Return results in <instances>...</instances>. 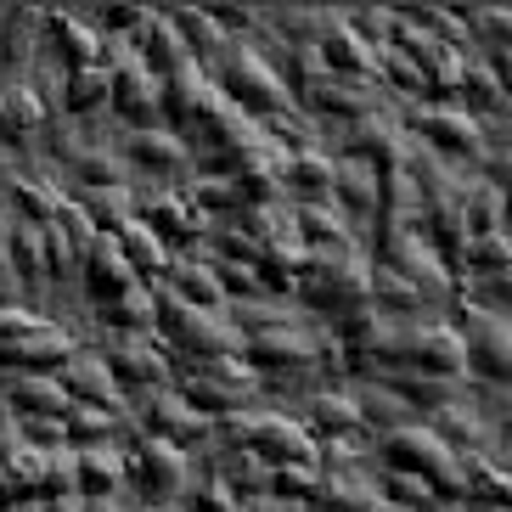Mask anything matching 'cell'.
Returning <instances> with one entry per match:
<instances>
[{
    "instance_id": "10",
    "label": "cell",
    "mask_w": 512,
    "mask_h": 512,
    "mask_svg": "<svg viewBox=\"0 0 512 512\" xmlns=\"http://www.w3.org/2000/svg\"><path fill=\"white\" fill-rule=\"evenodd\" d=\"M394 372H434V377H462L467 372V349L456 338L451 321H406Z\"/></svg>"
},
{
    "instance_id": "36",
    "label": "cell",
    "mask_w": 512,
    "mask_h": 512,
    "mask_svg": "<svg viewBox=\"0 0 512 512\" xmlns=\"http://www.w3.org/2000/svg\"><path fill=\"white\" fill-rule=\"evenodd\" d=\"M91 226H113L119 231L124 220H136V186H96V192H79L74 203Z\"/></svg>"
},
{
    "instance_id": "55",
    "label": "cell",
    "mask_w": 512,
    "mask_h": 512,
    "mask_svg": "<svg viewBox=\"0 0 512 512\" xmlns=\"http://www.w3.org/2000/svg\"><path fill=\"white\" fill-rule=\"evenodd\" d=\"M17 445H23V434H17V417H12V406L0 400V462H6V456H12Z\"/></svg>"
},
{
    "instance_id": "27",
    "label": "cell",
    "mask_w": 512,
    "mask_h": 512,
    "mask_svg": "<svg viewBox=\"0 0 512 512\" xmlns=\"http://www.w3.org/2000/svg\"><path fill=\"white\" fill-rule=\"evenodd\" d=\"M136 57L147 62L152 74H181V68H192V57H186V46H181V34L169 29V17H147V23H141Z\"/></svg>"
},
{
    "instance_id": "53",
    "label": "cell",
    "mask_w": 512,
    "mask_h": 512,
    "mask_svg": "<svg viewBox=\"0 0 512 512\" xmlns=\"http://www.w3.org/2000/svg\"><path fill=\"white\" fill-rule=\"evenodd\" d=\"M46 327V321L34 316V310H17V304H0V349L12 344V338H23V332Z\"/></svg>"
},
{
    "instance_id": "24",
    "label": "cell",
    "mask_w": 512,
    "mask_h": 512,
    "mask_svg": "<svg viewBox=\"0 0 512 512\" xmlns=\"http://www.w3.org/2000/svg\"><path fill=\"white\" fill-rule=\"evenodd\" d=\"M40 29H46V46L68 62V74L74 68H96L102 62V40L91 34L85 17H40Z\"/></svg>"
},
{
    "instance_id": "18",
    "label": "cell",
    "mask_w": 512,
    "mask_h": 512,
    "mask_svg": "<svg viewBox=\"0 0 512 512\" xmlns=\"http://www.w3.org/2000/svg\"><path fill=\"white\" fill-rule=\"evenodd\" d=\"M79 276H85V287L96 293V304H113V299H124L130 287H141V276L124 265V254H119V242L113 237H96L91 248H85Z\"/></svg>"
},
{
    "instance_id": "29",
    "label": "cell",
    "mask_w": 512,
    "mask_h": 512,
    "mask_svg": "<svg viewBox=\"0 0 512 512\" xmlns=\"http://www.w3.org/2000/svg\"><path fill=\"white\" fill-rule=\"evenodd\" d=\"M107 237L119 242V254H124V265H130V271H152V276H164L169 271V248H164V237H158V231L152 226H141V220H124L119 231H107Z\"/></svg>"
},
{
    "instance_id": "1",
    "label": "cell",
    "mask_w": 512,
    "mask_h": 512,
    "mask_svg": "<svg viewBox=\"0 0 512 512\" xmlns=\"http://www.w3.org/2000/svg\"><path fill=\"white\" fill-rule=\"evenodd\" d=\"M299 287L316 310H332V316L344 321L372 304V265L361 259V248H316V254L304 259Z\"/></svg>"
},
{
    "instance_id": "56",
    "label": "cell",
    "mask_w": 512,
    "mask_h": 512,
    "mask_svg": "<svg viewBox=\"0 0 512 512\" xmlns=\"http://www.w3.org/2000/svg\"><path fill=\"white\" fill-rule=\"evenodd\" d=\"M254 512H299V507H282V501H271V496H259V501H254Z\"/></svg>"
},
{
    "instance_id": "28",
    "label": "cell",
    "mask_w": 512,
    "mask_h": 512,
    "mask_svg": "<svg viewBox=\"0 0 512 512\" xmlns=\"http://www.w3.org/2000/svg\"><path fill=\"white\" fill-rule=\"evenodd\" d=\"M6 400H12L23 417H62V411H68L62 383H57V377H46V372H17L12 383H6Z\"/></svg>"
},
{
    "instance_id": "19",
    "label": "cell",
    "mask_w": 512,
    "mask_h": 512,
    "mask_svg": "<svg viewBox=\"0 0 512 512\" xmlns=\"http://www.w3.org/2000/svg\"><path fill=\"white\" fill-rule=\"evenodd\" d=\"M304 102L316 107V113H338V119H372L377 107H383V85L372 79H321L316 91H304Z\"/></svg>"
},
{
    "instance_id": "22",
    "label": "cell",
    "mask_w": 512,
    "mask_h": 512,
    "mask_svg": "<svg viewBox=\"0 0 512 512\" xmlns=\"http://www.w3.org/2000/svg\"><path fill=\"white\" fill-rule=\"evenodd\" d=\"M310 501H321V507H332V512H377V484L361 473V462L355 467H327L316 479V496Z\"/></svg>"
},
{
    "instance_id": "9",
    "label": "cell",
    "mask_w": 512,
    "mask_h": 512,
    "mask_svg": "<svg viewBox=\"0 0 512 512\" xmlns=\"http://www.w3.org/2000/svg\"><path fill=\"white\" fill-rule=\"evenodd\" d=\"M113 372L119 389H164L169 377H175V361H169V349L152 338V332H107V349H96Z\"/></svg>"
},
{
    "instance_id": "2",
    "label": "cell",
    "mask_w": 512,
    "mask_h": 512,
    "mask_svg": "<svg viewBox=\"0 0 512 512\" xmlns=\"http://www.w3.org/2000/svg\"><path fill=\"white\" fill-rule=\"evenodd\" d=\"M383 456H389V473H411V479H422L434 496H456L467 484L462 451L445 445L428 422H406V428L383 434Z\"/></svg>"
},
{
    "instance_id": "7",
    "label": "cell",
    "mask_w": 512,
    "mask_h": 512,
    "mask_svg": "<svg viewBox=\"0 0 512 512\" xmlns=\"http://www.w3.org/2000/svg\"><path fill=\"white\" fill-rule=\"evenodd\" d=\"M102 68L113 74L107 102L119 107L130 124H152V113L164 107V85H158V74L130 51V40H102Z\"/></svg>"
},
{
    "instance_id": "4",
    "label": "cell",
    "mask_w": 512,
    "mask_h": 512,
    "mask_svg": "<svg viewBox=\"0 0 512 512\" xmlns=\"http://www.w3.org/2000/svg\"><path fill=\"white\" fill-rule=\"evenodd\" d=\"M214 91L226 96L237 113H242V107H248V113H259V119L287 113L282 74H276V68L259 57L254 46H226V51H220V85H214Z\"/></svg>"
},
{
    "instance_id": "11",
    "label": "cell",
    "mask_w": 512,
    "mask_h": 512,
    "mask_svg": "<svg viewBox=\"0 0 512 512\" xmlns=\"http://www.w3.org/2000/svg\"><path fill=\"white\" fill-rule=\"evenodd\" d=\"M242 349H248V361H259L265 372H293V366L321 361L332 344H327V338H321V332L310 327L304 316H293V321H282V327L248 332V338H242Z\"/></svg>"
},
{
    "instance_id": "26",
    "label": "cell",
    "mask_w": 512,
    "mask_h": 512,
    "mask_svg": "<svg viewBox=\"0 0 512 512\" xmlns=\"http://www.w3.org/2000/svg\"><path fill=\"white\" fill-rule=\"evenodd\" d=\"M406 406H422V411H445V406H456L462 400V389H467V377H434V372H394V383H389Z\"/></svg>"
},
{
    "instance_id": "54",
    "label": "cell",
    "mask_w": 512,
    "mask_h": 512,
    "mask_svg": "<svg viewBox=\"0 0 512 512\" xmlns=\"http://www.w3.org/2000/svg\"><path fill=\"white\" fill-rule=\"evenodd\" d=\"M192 512H242V496H231L226 484L214 479V484H203L192 496Z\"/></svg>"
},
{
    "instance_id": "17",
    "label": "cell",
    "mask_w": 512,
    "mask_h": 512,
    "mask_svg": "<svg viewBox=\"0 0 512 512\" xmlns=\"http://www.w3.org/2000/svg\"><path fill=\"white\" fill-rule=\"evenodd\" d=\"M141 417H147V428H152V439H164V445H197V439H209V417H197L192 406H186L181 394H147L141 400Z\"/></svg>"
},
{
    "instance_id": "39",
    "label": "cell",
    "mask_w": 512,
    "mask_h": 512,
    "mask_svg": "<svg viewBox=\"0 0 512 512\" xmlns=\"http://www.w3.org/2000/svg\"><path fill=\"white\" fill-rule=\"evenodd\" d=\"M12 203L23 209V226H51L62 209V197L51 192L40 175H12Z\"/></svg>"
},
{
    "instance_id": "33",
    "label": "cell",
    "mask_w": 512,
    "mask_h": 512,
    "mask_svg": "<svg viewBox=\"0 0 512 512\" xmlns=\"http://www.w3.org/2000/svg\"><path fill=\"white\" fill-rule=\"evenodd\" d=\"M310 428L327 434V439H349V434H361L366 422H361V406H355L349 394L321 389V394H310ZM316 434H310V439H316Z\"/></svg>"
},
{
    "instance_id": "16",
    "label": "cell",
    "mask_w": 512,
    "mask_h": 512,
    "mask_svg": "<svg viewBox=\"0 0 512 512\" xmlns=\"http://www.w3.org/2000/svg\"><path fill=\"white\" fill-rule=\"evenodd\" d=\"M462 338L467 361H479L490 377H507V316L501 310H484V304H462Z\"/></svg>"
},
{
    "instance_id": "42",
    "label": "cell",
    "mask_w": 512,
    "mask_h": 512,
    "mask_svg": "<svg viewBox=\"0 0 512 512\" xmlns=\"http://www.w3.org/2000/svg\"><path fill=\"white\" fill-rule=\"evenodd\" d=\"M355 406H361V422H372V428H383V434H394V428H406V422H411V406L394 389H383V383L361 389Z\"/></svg>"
},
{
    "instance_id": "49",
    "label": "cell",
    "mask_w": 512,
    "mask_h": 512,
    "mask_svg": "<svg viewBox=\"0 0 512 512\" xmlns=\"http://www.w3.org/2000/svg\"><path fill=\"white\" fill-rule=\"evenodd\" d=\"M434 434L451 445V439H484V422H479V411L467 406V400H456V406H445V411H434Z\"/></svg>"
},
{
    "instance_id": "31",
    "label": "cell",
    "mask_w": 512,
    "mask_h": 512,
    "mask_svg": "<svg viewBox=\"0 0 512 512\" xmlns=\"http://www.w3.org/2000/svg\"><path fill=\"white\" fill-rule=\"evenodd\" d=\"M74 355V344H68V332H57V327H34V332H23V338H12V344L0 349V366H51V361H68Z\"/></svg>"
},
{
    "instance_id": "57",
    "label": "cell",
    "mask_w": 512,
    "mask_h": 512,
    "mask_svg": "<svg viewBox=\"0 0 512 512\" xmlns=\"http://www.w3.org/2000/svg\"><path fill=\"white\" fill-rule=\"evenodd\" d=\"M428 512H467V507H462V501H434Z\"/></svg>"
},
{
    "instance_id": "3",
    "label": "cell",
    "mask_w": 512,
    "mask_h": 512,
    "mask_svg": "<svg viewBox=\"0 0 512 512\" xmlns=\"http://www.w3.org/2000/svg\"><path fill=\"white\" fill-rule=\"evenodd\" d=\"M377 259H383V271L406 276V282L422 293V304H451L456 282H451V271H445V259L428 248V237H422L417 226H389V220H383V231H377Z\"/></svg>"
},
{
    "instance_id": "35",
    "label": "cell",
    "mask_w": 512,
    "mask_h": 512,
    "mask_svg": "<svg viewBox=\"0 0 512 512\" xmlns=\"http://www.w3.org/2000/svg\"><path fill=\"white\" fill-rule=\"evenodd\" d=\"M220 467V484H226L231 496L248 490V496H265V484H271V462H259L254 451H242V445H226V451L214 456Z\"/></svg>"
},
{
    "instance_id": "37",
    "label": "cell",
    "mask_w": 512,
    "mask_h": 512,
    "mask_svg": "<svg viewBox=\"0 0 512 512\" xmlns=\"http://www.w3.org/2000/svg\"><path fill=\"white\" fill-rule=\"evenodd\" d=\"M282 175H287V186L304 197V203H327L332 197V158L327 152H293V164H282Z\"/></svg>"
},
{
    "instance_id": "25",
    "label": "cell",
    "mask_w": 512,
    "mask_h": 512,
    "mask_svg": "<svg viewBox=\"0 0 512 512\" xmlns=\"http://www.w3.org/2000/svg\"><path fill=\"white\" fill-rule=\"evenodd\" d=\"M169 282L164 293H175L181 304H192V310H214V304L226 299L220 293V276H214V259H169Z\"/></svg>"
},
{
    "instance_id": "12",
    "label": "cell",
    "mask_w": 512,
    "mask_h": 512,
    "mask_svg": "<svg viewBox=\"0 0 512 512\" xmlns=\"http://www.w3.org/2000/svg\"><path fill=\"white\" fill-rule=\"evenodd\" d=\"M417 130L428 141H434L439 152H451V158H467V164H490V169H501V158L490 147L496 141H484V130H479V119L467 113V107H422L417 113Z\"/></svg>"
},
{
    "instance_id": "46",
    "label": "cell",
    "mask_w": 512,
    "mask_h": 512,
    "mask_svg": "<svg viewBox=\"0 0 512 512\" xmlns=\"http://www.w3.org/2000/svg\"><path fill=\"white\" fill-rule=\"evenodd\" d=\"M6 259L17 265V276H46V254H40V226H6Z\"/></svg>"
},
{
    "instance_id": "40",
    "label": "cell",
    "mask_w": 512,
    "mask_h": 512,
    "mask_svg": "<svg viewBox=\"0 0 512 512\" xmlns=\"http://www.w3.org/2000/svg\"><path fill=\"white\" fill-rule=\"evenodd\" d=\"M372 299H377L372 310H383V316H400V321L417 316V310H422V293H417V287H411L406 276L383 271V265L372 271Z\"/></svg>"
},
{
    "instance_id": "50",
    "label": "cell",
    "mask_w": 512,
    "mask_h": 512,
    "mask_svg": "<svg viewBox=\"0 0 512 512\" xmlns=\"http://www.w3.org/2000/svg\"><path fill=\"white\" fill-rule=\"evenodd\" d=\"M40 254H46V276H62V282H74V276H79V259H85L57 226L40 231Z\"/></svg>"
},
{
    "instance_id": "14",
    "label": "cell",
    "mask_w": 512,
    "mask_h": 512,
    "mask_svg": "<svg viewBox=\"0 0 512 512\" xmlns=\"http://www.w3.org/2000/svg\"><path fill=\"white\" fill-rule=\"evenodd\" d=\"M349 158L366 169H377V175H394V169H406L411 158H417V141L400 130L394 119H383V113H372V119H355L349 124Z\"/></svg>"
},
{
    "instance_id": "47",
    "label": "cell",
    "mask_w": 512,
    "mask_h": 512,
    "mask_svg": "<svg viewBox=\"0 0 512 512\" xmlns=\"http://www.w3.org/2000/svg\"><path fill=\"white\" fill-rule=\"evenodd\" d=\"M113 434V417L96 406H74L68 400V411H62V439H74V445H102V439Z\"/></svg>"
},
{
    "instance_id": "6",
    "label": "cell",
    "mask_w": 512,
    "mask_h": 512,
    "mask_svg": "<svg viewBox=\"0 0 512 512\" xmlns=\"http://www.w3.org/2000/svg\"><path fill=\"white\" fill-rule=\"evenodd\" d=\"M254 394V366H242L237 355H214V361H197L181 377V400L197 417H231Z\"/></svg>"
},
{
    "instance_id": "15",
    "label": "cell",
    "mask_w": 512,
    "mask_h": 512,
    "mask_svg": "<svg viewBox=\"0 0 512 512\" xmlns=\"http://www.w3.org/2000/svg\"><path fill=\"white\" fill-rule=\"evenodd\" d=\"M124 479H136L152 501H175L192 484V462H186V451H175L164 439H147L141 451L124 456Z\"/></svg>"
},
{
    "instance_id": "21",
    "label": "cell",
    "mask_w": 512,
    "mask_h": 512,
    "mask_svg": "<svg viewBox=\"0 0 512 512\" xmlns=\"http://www.w3.org/2000/svg\"><path fill=\"white\" fill-rule=\"evenodd\" d=\"M74 473H79V496L107 501L124 484V451L113 439H102V445H74Z\"/></svg>"
},
{
    "instance_id": "44",
    "label": "cell",
    "mask_w": 512,
    "mask_h": 512,
    "mask_svg": "<svg viewBox=\"0 0 512 512\" xmlns=\"http://www.w3.org/2000/svg\"><path fill=\"white\" fill-rule=\"evenodd\" d=\"M462 265L473 276H501L507 271V231H473L462 242Z\"/></svg>"
},
{
    "instance_id": "30",
    "label": "cell",
    "mask_w": 512,
    "mask_h": 512,
    "mask_svg": "<svg viewBox=\"0 0 512 512\" xmlns=\"http://www.w3.org/2000/svg\"><path fill=\"white\" fill-rule=\"evenodd\" d=\"M46 124V102L29 85H0V136L6 141H29Z\"/></svg>"
},
{
    "instance_id": "45",
    "label": "cell",
    "mask_w": 512,
    "mask_h": 512,
    "mask_svg": "<svg viewBox=\"0 0 512 512\" xmlns=\"http://www.w3.org/2000/svg\"><path fill=\"white\" fill-rule=\"evenodd\" d=\"M186 203H192L197 214H220V209H242L248 197H242V186L226 181V175H197V181L186 186Z\"/></svg>"
},
{
    "instance_id": "5",
    "label": "cell",
    "mask_w": 512,
    "mask_h": 512,
    "mask_svg": "<svg viewBox=\"0 0 512 512\" xmlns=\"http://www.w3.org/2000/svg\"><path fill=\"white\" fill-rule=\"evenodd\" d=\"M158 327L186 349L197 361H214V355H237L242 349V332L231 316H214V310H192L181 304L175 293H158Z\"/></svg>"
},
{
    "instance_id": "48",
    "label": "cell",
    "mask_w": 512,
    "mask_h": 512,
    "mask_svg": "<svg viewBox=\"0 0 512 512\" xmlns=\"http://www.w3.org/2000/svg\"><path fill=\"white\" fill-rule=\"evenodd\" d=\"M456 85H462V91H467V102H473V107H484V113H501V107H507V79L484 74V68H473V62L462 68V79H456Z\"/></svg>"
},
{
    "instance_id": "43",
    "label": "cell",
    "mask_w": 512,
    "mask_h": 512,
    "mask_svg": "<svg viewBox=\"0 0 512 512\" xmlns=\"http://www.w3.org/2000/svg\"><path fill=\"white\" fill-rule=\"evenodd\" d=\"M107 91H113V74H107L102 62L96 68H74L68 74V91H62V107L68 113H91V107L107 102Z\"/></svg>"
},
{
    "instance_id": "58",
    "label": "cell",
    "mask_w": 512,
    "mask_h": 512,
    "mask_svg": "<svg viewBox=\"0 0 512 512\" xmlns=\"http://www.w3.org/2000/svg\"><path fill=\"white\" fill-rule=\"evenodd\" d=\"M17 512H46V507H34V501H29V507H17Z\"/></svg>"
},
{
    "instance_id": "23",
    "label": "cell",
    "mask_w": 512,
    "mask_h": 512,
    "mask_svg": "<svg viewBox=\"0 0 512 512\" xmlns=\"http://www.w3.org/2000/svg\"><path fill=\"white\" fill-rule=\"evenodd\" d=\"M136 214L141 226H152L158 237H197L203 231V214L175 192H136Z\"/></svg>"
},
{
    "instance_id": "38",
    "label": "cell",
    "mask_w": 512,
    "mask_h": 512,
    "mask_svg": "<svg viewBox=\"0 0 512 512\" xmlns=\"http://www.w3.org/2000/svg\"><path fill=\"white\" fill-rule=\"evenodd\" d=\"M169 29L181 34L186 57H192V51H203V57H220V51L231 46V40L220 34V23H214L209 12H169Z\"/></svg>"
},
{
    "instance_id": "32",
    "label": "cell",
    "mask_w": 512,
    "mask_h": 512,
    "mask_svg": "<svg viewBox=\"0 0 512 512\" xmlns=\"http://www.w3.org/2000/svg\"><path fill=\"white\" fill-rule=\"evenodd\" d=\"M332 209L344 214H377V169L355 164V158H344V164H332Z\"/></svg>"
},
{
    "instance_id": "52",
    "label": "cell",
    "mask_w": 512,
    "mask_h": 512,
    "mask_svg": "<svg viewBox=\"0 0 512 512\" xmlns=\"http://www.w3.org/2000/svg\"><path fill=\"white\" fill-rule=\"evenodd\" d=\"M34 29H40V17H34V12H23V17H12V23H6V51H0V62H6V68H23V62H29Z\"/></svg>"
},
{
    "instance_id": "51",
    "label": "cell",
    "mask_w": 512,
    "mask_h": 512,
    "mask_svg": "<svg viewBox=\"0 0 512 512\" xmlns=\"http://www.w3.org/2000/svg\"><path fill=\"white\" fill-rule=\"evenodd\" d=\"M383 490H389V501H394L400 512H428V507L439 501L434 490H428L422 479H411V473H389V479H383Z\"/></svg>"
},
{
    "instance_id": "13",
    "label": "cell",
    "mask_w": 512,
    "mask_h": 512,
    "mask_svg": "<svg viewBox=\"0 0 512 512\" xmlns=\"http://www.w3.org/2000/svg\"><path fill=\"white\" fill-rule=\"evenodd\" d=\"M62 394L74 400V406H96L107 411V417L119 422L124 411H130V400H124V389L113 383V372H107V361L96 355V349H74L68 361H62Z\"/></svg>"
},
{
    "instance_id": "20",
    "label": "cell",
    "mask_w": 512,
    "mask_h": 512,
    "mask_svg": "<svg viewBox=\"0 0 512 512\" xmlns=\"http://www.w3.org/2000/svg\"><path fill=\"white\" fill-rule=\"evenodd\" d=\"M130 158L141 169H152V181H181V175H192V147L181 136H169V130H136L130 136Z\"/></svg>"
},
{
    "instance_id": "8",
    "label": "cell",
    "mask_w": 512,
    "mask_h": 512,
    "mask_svg": "<svg viewBox=\"0 0 512 512\" xmlns=\"http://www.w3.org/2000/svg\"><path fill=\"white\" fill-rule=\"evenodd\" d=\"M226 434L237 439L242 451H254L259 462H316V439H310V428H299V422L276 417V411H248V417H231Z\"/></svg>"
},
{
    "instance_id": "41",
    "label": "cell",
    "mask_w": 512,
    "mask_h": 512,
    "mask_svg": "<svg viewBox=\"0 0 512 512\" xmlns=\"http://www.w3.org/2000/svg\"><path fill=\"white\" fill-rule=\"evenodd\" d=\"M316 479H321V462H282L271 467V484H265V496L271 501H310L316 496Z\"/></svg>"
},
{
    "instance_id": "34",
    "label": "cell",
    "mask_w": 512,
    "mask_h": 512,
    "mask_svg": "<svg viewBox=\"0 0 512 512\" xmlns=\"http://www.w3.org/2000/svg\"><path fill=\"white\" fill-rule=\"evenodd\" d=\"M293 226H299V237L321 242V248H355L349 214L332 209V203H299V209H293Z\"/></svg>"
}]
</instances>
